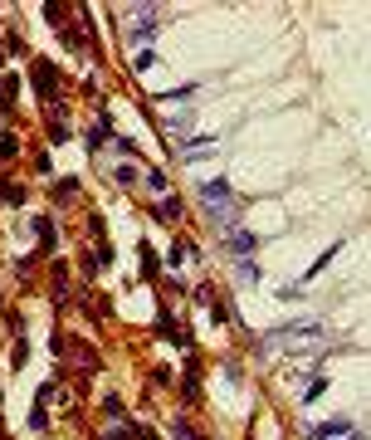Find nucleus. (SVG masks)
<instances>
[{
	"instance_id": "nucleus-1",
	"label": "nucleus",
	"mask_w": 371,
	"mask_h": 440,
	"mask_svg": "<svg viewBox=\"0 0 371 440\" xmlns=\"http://www.w3.org/2000/svg\"><path fill=\"white\" fill-rule=\"evenodd\" d=\"M318 337H323V323H318V318H288L283 328H269L259 337V352H264V357H274V352H293V357H298V352H303L308 342H318Z\"/></svg>"
},
{
	"instance_id": "nucleus-2",
	"label": "nucleus",
	"mask_w": 371,
	"mask_h": 440,
	"mask_svg": "<svg viewBox=\"0 0 371 440\" xmlns=\"http://www.w3.org/2000/svg\"><path fill=\"white\" fill-rule=\"evenodd\" d=\"M30 84H34V93H39L44 103H54V98L64 93V84H59V69H54L49 59H34V64H30Z\"/></svg>"
},
{
	"instance_id": "nucleus-3",
	"label": "nucleus",
	"mask_w": 371,
	"mask_h": 440,
	"mask_svg": "<svg viewBox=\"0 0 371 440\" xmlns=\"http://www.w3.org/2000/svg\"><path fill=\"white\" fill-rule=\"evenodd\" d=\"M200 206H205L215 220H230L235 196H230V186H225V181H205V186H200Z\"/></svg>"
},
{
	"instance_id": "nucleus-4",
	"label": "nucleus",
	"mask_w": 371,
	"mask_h": 440,
	"mask_svg": "<svg viewBox=\"0 0 371 440\" xmlns=\"http://www.w3.org/2000/svg\"><path fill=\"white\" fill-rule=\"evenodd\" d=\"M303 436L308 440H347L352 436V421H318V426H308Z\"/></svg>"
},
{
	"instance_id": "nucleus-5",
	"label": "nucleus",
	"mask_w": 371,
	"mask_h": 440,
	"mask_svg": "<svg viewBox=\"0 0 371 440\" xmlns=\"http://www.w3.org/2000/svg\"><path fill=\"white\" fill-rule=\"evenodd\" d=\"M34 235H39V254H54L59 250V225H54V216H34Z\"/></svg>"
},
{
	"instance_id": "nucleus-6",
	"label": "nucleus",
	"mask_w": 371,
	"mask_h": 440,
	"mask_svg": "<svg viewBox=\"0 0 371 440\" xmlns=\"http://www.w3.org/2000/svg\"><path fill=\"white\" fill-rule=\"evenodd\" d=\"M162 25V15L152 10V5H142L137 10V30H132V44H142V39H152V30Z\"/></svg>"
},
{
	"instance_id": "nucleus-7",
	"label": "nucleus",
	"mask_w": 371,
	"mask_h": 440,
	"mask_svg": "<svg viewBox=\"0 0 371 440\" xmlns=\"http://www.w3.org/2000/svg\"><path fill=\"white\" fill-rule=\"evenodd\" d=\"M210 152H215V137H186V142H181L186 162H200V157H210Z\"/></svg>"
},
{
	"instance_id": "nucleus-8",
	"label": "nucleus",
	"mask_w": 371,
	"mask_h": 440,
	"mask_svg": "<svg viewBox=\"0 0 371 440\" xmlns=\"http://www.w3.org/2000/svg\"><path fill=\"white\" fill-rule=\"evenodd\" d=\"M225 245H230V254H254L259 235H249V230H230V235H225Z\"/></svg>"
},
{
	"instance_id": "nucleus-9",
	"label": "nucleus",
	"mask_w": 371,
	"mask_h": 440,
	"mask_svg": "<svg viewBox=\"0 0 371 440\" xmlns=\"http://www.w3.org/2000/svg\"><path fill=\"white\" fill-rule=\"evenodd\" d=\"M181 396H186V401L200 396V367H195V357L186 362V372H181Z\"/></svg>"
},
{
	"instance_id": "nucleus-10",
	"label": "nucleus",
	"mask_w": 371,
	"mask_h": 440,
	"mask_svg": "<svg viewBox=\"0 0 371 440\" xmlns=\"http://www.w3.org/2000/svg\"><path fill=\"white\" fill-rule=\"evenodd\" d=\"M54 201H59V206L79 201V176H59V181H54Z\"/></svg>"
},
{
	"instance_id": "nucleus-11",
	"label": "nucleus",
	"mask_w": 371,
	"mask_h": 440,
	"mask_svg": "<svg viewBox=\"0 0 371 440\" xmlns=\"http://www.w3.org/2000/svg\"><path fill=\"white\" fill-rule=\"evenodd\" d=\"M54 304L69 309V264H54Z\"/></svg>"
},
{
	"instance_id": "nucleus-12",
	"label": "nucleus",
	"mask_w": 371,
	"mask_h": 440,
	"mask_svg": "<svg viewBox=\"0 0 371 440\" xmlns=\"http://www.w3.org/2000/svg\"><path fill=\"white\" fill-rule=\"evenodd\" d=\"M181 211H186V201H181V196H167V201L157 206V216H162V220H176Z\"/></svg>"
},
{
	"instance_id": "nucleus-13",
	"label": "nucleus",
	"mask_w": 371,
	"mask_h": 440,
	"mask_svg": "<svg viewBox=\"0 0 371 440\" xmlns=\"http://www.w3.org/2000/svg\"><path fill=\"white\" fill-rule=\"evenodd\" d=\"M15 152H20V137L15 132H0V162H10Z\"/></svg>"
},
{
	"instance_id": "nucleus-14",
	"label": "nucleus",
	"mask_w": 371,
	"mask_h": 440,
	"mask_svg": "<svg viewBox=\"0 0 371 440\" xmlns=\"http://www.w3.org/2000/svg\"><path fill=\"white\" fill-rule=\"evenodd\" d=\"M171 440H205V436H200L190 421H176V426H171Z\"/></svg>"
},
{
	"instance_id": "nucleus-15",
	"label": "nucleus",
	"mask_w": 371,
	"mask_h": 440,
	"mask_svg": "<svg viewBox=\"0 0 371 440\" xmlns=\"http://www.w3.org/2000/svg\"><path fill=\"white\" fill-rule=\"evenodd\" d=\"M127 440H157V431L142 426V421H127Z\"/></svg>"
},
{
	"instance_id": "nucleus-16",
	"label": "nucleus",
	"mask_w": 371,
	"mask_h": 440,
	"mask_svg": "<svg viewBox=\"0 0 371 440\" xmlns=\"http://www.w3.org/2000/svg\"><path fill=\"white\" fill-rule=\"evenodd\" d=\"M0 201H5V206H25V186H15V181H10V186L0 191Z\"/></svg>"
},
{
	"instance_id": "nucleus-17",
	"label": "nucleus",
	"mask_w": 371,
	"mask_h": 440,
	"mask_svg": "<svg viewBox=\"0 0 371 440\" xmlns=\"http://www.w3.org/2000/svg\"><path fill=\"white\" fill-rule=\"evenodd\" d=\"M323 392H327V377H313V382H308V387H303V401H318V396H323Z\"/></svg>"
},
{
	"instance_id": "nucleus-18",
	"label": "nucleus",
	"mask_w": 371,
	"mask_h": 440,
	"mask_svg": "<svg viewBox=\"0 0 371 440\" xmlns=\"http://www.w3.org/2000/svg\"><path fill=\"white\" fill-rule=\"evenodd\" d=\"M30 431H49V411L34 401V411H30Z\"/></svg>"
},
{
	"instance_id": "nucleus-19",
	"label": "nucleus",
	"mask_w": 371,
	"mask_h": 440,
	"mask_svg": "<svg viewBox=\"0 0 371 440\" xmlns=\"http://www.w3.org/2000/svg\"><path fill=\"white\" fill-rule=\"evenodd\" d=\"M112 147H117V152H122V157H142V147H137V142H132V137H112Z\"/></svg>"
},
{
	"instance_id": "nucleus-20",
	"label": "nucleus",
	"mask_w": 371,
	"mask_h": 440,
	"mask_svg": "<svg viewBox=\"0 0 371 440\" xmlns=\"http://www.w3.org/2000/svg\"><path fill=\"white\" fill-rule=\"evenodd\" d=\"M49 137H54V142H64V137H69V122H64V112L49 122Z\"/></svg>"
},
{
	"instance_id": "nucleus-21",
	"label": "nucleus",
	"mask_w": 371,
	"mask_h": 440,
	"mask_svg": "<svg viewBox=\"0 0 371 440\" xmlns=\"http://www.w3.org/2000/svg\"><path fill=\"white\" fill-rule=\"evenodd\" d=\"M142 279H157V264H152V245H142Z\"/></svg>"
},
{
	"instance_id": "nucleus-22",
	"label": "nucleus",
	"mask_w": 371,
	"mask_h": 440,
	"mask_svg": "<svg viewBox=\"0 0 371 440\" xmlns=\"http://www.w3.org/2000/svg\"><path fill=\"white\" fill-rule=\"evenodd\" d=\"M240 284H259V264L245 259V264H240Z\"/></svg>"
},
{
	"instance_id": "nucleus-23",
	"label": "nucleus",
	"mask_w": 371,
	"mask_h": 440,
	"mask_svg": "<svg viewBox=\"0 0 371 440\" xmlns=\"http://www.w3.org/2000/svg\"><path fill=\"white\" fill-rule=\"evenodd\" d=\"M190 127V112H176V117H167V132H186Z\"/></svg>"
},
{
	"instance_id": "nucleus-24",
	"label": "nucleus",
	"mask_w": 371,
	"mask_h": 440,
	"mask_svg": "<svg viewBox=\"0 0 371 440\" xmlns=\"http://www.w3.org/2000/svg\"><path fill=\"white\" fill-rule=\"evenodd\" d=\"M59 39H64V44H69V49H79V44H84V34H79V30H74V25H69V30H59Z\"/></svg>"
},
{
	"instance_id": "nucleus-25",
	"label": "nucleus",
	"mask_w": 371,
	"mask_h": 440,
	"mask_svg": "<svg viewBox=\"0 0 371 440\" xmlns=\"http://www.w3.org/2000/svg\"><path fill=\"white\" fill-rule=\"evenodd\" d=\"M152 64H157V54H152V49H142V54H137V74H147Z\"/></svg>"
},
{
	"instance_id": "nucleus-26",
	"label": "nucleus",
	"mask_w": 371,
	"mask_h": 440,
	"mask_svg": "<svg viewBox=\"0 0 371 440\" xmlns=\"http://www.w3.org/2000/svg\"><path fill=\"white\" fill-rule=\"evenodd\" d=\"M147 186L152 191H167V172H147Z\"/></svg>"
},
{
	"instance_id": "nucleus-27",
	"label": "nucleus",
	"mask_w": 371,
	"mask_h": 440,
	"mask_svg": "<svg viewBox=\"0 0 371 440\" xmlns=\"http://www.w3.org/2000/svg\"><path fill=\"white\" fill-rule=\"evenodd\" d=\"M25 357H30V342L20 337V342H15V357H10V362H15V367H25Z\"/></svg>"
},
{
	"instance_id": "nucleus-28",
	"label": "nucleus",
	"mask_w": 371,
	"mask_h": 440,
	"mask_svg": "<svg viewBox=\"0 0 371 440\" xmlns=\"http://www.w3.org/2000/svg\"><path fill=\"white\" fill-rule=\"evenodd\" d=\"M98 440H127V426H117V431H103Z\"/></svg>"
},
{
	"instance_id": "nucleus-29",
	"label": "nucleus",
	"mask_w": 371,
	"mask_h": 440,
	"mask_svg": "<svg viewBox=\"0 0 371 440\" xmlns=\"http://www.w3.org/2000/svg\"><path fill=\"white\" fill-rule=\"evenodd\" d=\"M347 440H362V436H357V431H352V436H347Z\"/></svg>"
},
{
	"instance_id": "nucleus-30",
	"label": "nucleus",
	"mask_w": 371,
	"mask_h": 440,
	"mask_svg": "<svg viewBox=\"0 0 371 440\" xmlns=\"http://www.w3.org/2000/svg\"><path fill=\"white\" fill-rule=\"evenodd\" d=\"M0 59H5V44H0Z\"/></svg>"
}]
</instances>
